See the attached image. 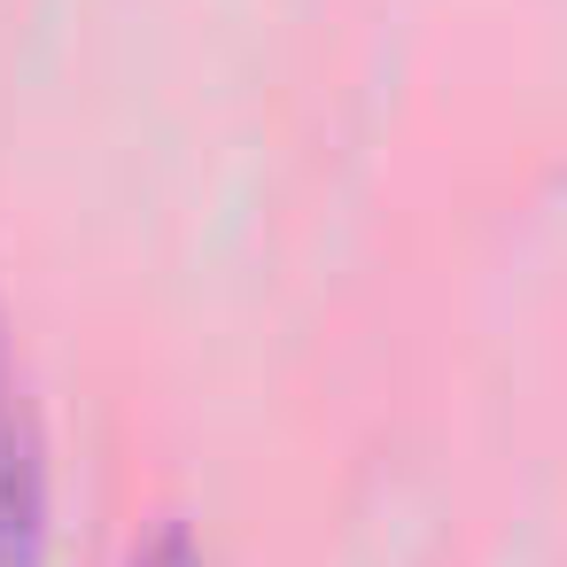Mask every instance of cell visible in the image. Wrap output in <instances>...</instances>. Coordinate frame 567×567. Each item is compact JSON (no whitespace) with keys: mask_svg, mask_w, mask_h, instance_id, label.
I'll list each match as a JSON object with an SVG mask.
<instances>
[{"mask_svg":"<svg viewBox=\"0 0 567 567\" xmlns=\"http://www.w3.org/2000/svg\"><path fill=\"white\" fill-rule=\"evenodd\" d=\"M125 567H210V551L195 544V528L187 520H164V528H148L141 544H133V559Z\"/></svg>","mask_w":567,"mask_h":567,"instance_id":"cell-2","label":"cell"},{"mask_svg":"<svg viewBox=\"0 0 567 567\" xmlns=\"http://www.w3.org/2000/svg\"><path fill=\"white\" fill-rule=\"evenodd\" d=\"M48 536H55L48 420L9 342V319H0V567H48Z\"/></svg>","mask_w":567,"mask_h":567,"instance_id":"cell-1","label":"cell"}]
</instances>
